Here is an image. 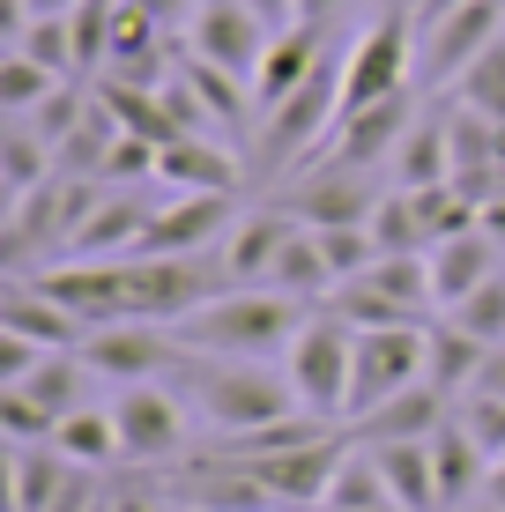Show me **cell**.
<instances>
[{
  "instance_id": "obj_1",
  "label": "cell",
  "mask_w": 505,
  "mask_h": 512,
  "mask_svg": "<svg viewBox=\"0 0 505 512\" xmlns=\"http://www.w3.org/2000/svg\"><path fill=\"white\" fill-rule=\"evenodd\" d=\"M171 386L186 394V409H194L216 438H246V431H268V423H283L298 409V386L290 372H275V364H253V357H194L186 349Z\"/></svg>"
},
{
  "instance_id": "obj_2",
  "label": "cell",
  "mask_w": 505,
  "mask_h": 512,
  "mask_svg": "<svg viewBox=\"0 0 505 512\" xmlns=\"http://www.w3.org/2000/svg\"><path fill=\"white\" fill-rule=\"evenodd\" d=\"M305 320H312L305 297H283V290H223L216 305L186 312L171 334H179L194 357H253V364H268V357H283V349L298 342Z\"/></svg>"
},
{
  "instance_id": "obj_3",
  "label": "cell",
  "mask_w": 505,
  "mask_h": 512,
  "mask_svg": "<svg viewBox=\"0 0 505 512\" xmlns=\"http://www.w3.org/2000/svg\"><path fill=\"white\" fill-rule=\"evenodd\" d=\"M283 372L298 386V409L350 423V372H357V327L335 305H312V320L298 327V342L283 349Z\"/></svg>"
},
{
  "instance_id": "obj_4",
  "label": "cell",
  "mask_w": 505,
  "mask_h": 512,
  "mask_svg": "<svg viewBox=\"0 0 505 512\" xmlns=\"http://www.w3.org/2000/svg\"><path fill=\"white\" fill-rule=\"evenodd\" d=\"M416 30H424V23H409L402 0L379 8L372 23L357 30L350 52H342V112H364V104H387V97L409 90V75H416Z\"/></svg>"
},
{
  "instance_id": "obj_5",
  "label": "cell",
  "mask_w": 505,
  "mask_h": 512,
  "mask_svg": "<svg viewBox=\"0 0 505 512\" xmlns=\"http://www.w3.org/2000/svg\"><path fill=\"white\" fill-rule=\"evenodd\" d=\"M505 38V0H461L446 15H424V45H416V82L424 90H454L468 67Z\"/></svg>"
},
{
  "instance_id": "obj_6",
  "label": "cell",
  "mask_w": 505,
  "mask_h": 512,
  "mask_svg": "<svg viewBox=\"0 0 505 512\" xmlns=\"http://www.w3.org/2000/svg\"><path fill=\"white\" fill-rule=\"evenodd\" d=\"M424 364H431V327H372L357 334V372H350V423L387 409L394 394L424 386Z\"/></svg>"
},
{
  "instance_id": "obj_7",
  "label": "cell",
  "mask_w": 505,
  "mask_h": 512,
  "mask_svg": "<svg viewBox=\"0 0 505 512\" xmlns=\"http://www.w3.org/2000/svg\"><path fill=\"white\" fill-rule=\"evenodd\" d=\"M112 416H119V446H127L134 468H171V453L186 461V394L164 379L149 386H119L112 394Z\"/></svg>"
},
{
  "instance_id": "obj_8",
  "label": "cell",
  "mask_w": 505,
  "mask_h": 512,
  "mask_svg": "<svg viewBox=\"0 0 505 512\" xmlns=\"http://www.w3.org/2000/svg\"><path fill=\"white\" fill-rule=\"evenodd\" d=\"M179 357H186V342L171 327H156V320H119V327H97L90 342H82V364H90L97 379H112V386L171 379Z\"/></svg>"
},
{
  "instance_id": "obj_9",
  "label": "cell",
  "mask_w": 505,
  "mask_h": 512,
  "mask_svg": "<svg viewBox=\"0 0 505 512\" xmlns=\"http://www.w3.org/2000/svg\"><path fill=\"white\" fill-rule=\"evenodd\" d=\"M275 201H283L298 223L327 231V223H372L387 193H372V171H350V164H305L298 179L275 186Z\"/></svg>"
},
{
  "instance_id": "obj_10",
  "label": "cell",
  "mask_w": 505,
  "mask_h": 512,
  "mask_svg": "<svg viewBox=\"0 0 505 512\" xmlns=\"http://www.w3.org/2000/svg\"><path fill=\"white\" fill-rule=\"evenodd\" d=\"M275 45V30L260 23V15L246 8V0H201L194 23H186V52L208 67H231V75H260V52Z\"/></svg>"
},
{
  "instance_id": "obj_11",
  "label": "cell",
  "mask_w": 505,
  "mask_h": 512,
  "mask_svg": "<svg viewBox=\"0 0 505 512\" xmlns=\"http://www.w3.org/2000/svg\"><path fill=\"white\" fill-rule=\"evenodd\" d=\"M409 127H416V104H409V90H402V97H387V104H364V112H342V119H335V134L320 141V156H312V164L379 171L387 156H402Z\"/></svg>"
},
{
  "instance_id": "obj_12",
  "label": "cell",
  "mask_w": 505,
  "mask_h": 512,
  "mask_svg": "<svg viewBox=\"0 0 505 512\" xmlns=\"http://www.w3.org/2000/svg\"><path fill=\"white\" fill-rule=\"evenodd\" d=\"M238 216H246L238 193H171V201L149 216L142 253H216Z\"/></svg>"
},
{
  "instance_id": "obj_13",
  "label": "cell",
  "mask_w": 505,
  "mask_h": 512,
  "mask_svg": "<svg viewBox=\"0 0 505 512\" xmlns=\"http://www.w3.org/2000/svg\"><path fill=\"white\" fill-rule=\"evenodd\" d=\"M290 231H298V216H290L283 201H260L246 208V216L231 223V238L216 245V260H223V275H231V290H260L275 268V253L290 245Z\"/></svg>"
},
{
  "instance_id": "obj_14",
  "label": "cell",
  "mask_w": 505,
  "mask_h": 512,
  "mask_svg": "<svg viewBox=\"0 0 505 512\" xmlns=\"http://www.w3.org/2000/svg\"><path fill=\"white\" fill-rule=\"evenodd\" d=\"M327 60H335L327 23H290V30H275V45L260 52V75H253V104H260V112H268V104H283L290 90H305Z\"/></svg>"
},
{
  "instance_id": "obj_15",
  "label": "cell",
  "mask_w": 505,
  "mask_h": 512,
  "mask_svg": "<svg viewBox=\"0 0 505 512\" xmlns=\"http://www.w3.org/2000/svg\"><path fill=\"white\" fill-rule=\"evenodd\" d=\"M149 216H156V208L134 186H104L97 208H90V223H82L75 245H67V260H134V253H142Z\"/></svg>"
},
{
  "instance_id": "obj_16",
  "label": "cell",
  "mask_w": 505,
  "mask_h": 512,
  "mask_svg": "<svg viewBox=\"0 0 505 512\" xmlns=\"http://www.w3.org/2000/svg\"><path fill=\"white\" fill-rule=\"evenodd\" d=\"M0 334H23V342H38V349H82V342H90V327H82L45 282H30V275L8 282V297H0Z\"/></svg>"
},
{
  "instance_id": "obj_17",
  "label": "cell",
  "mask_w": 505,
  "mask_h": 512,
  "mask_svg": "<svg viewBox=\"0 0 505 512\" xmlns=\"http://www.w3.org/2000/svg\"><path fill=\"white\" fill-rule=\"evenodd\" d=\"M156 179H164L171 193H238L246 186V164H238L223 141L208 134H179L156 149Z\"/></svg>"
},
{
  "instance_id": "obj_18",
  "label": "cell",
  "mask_w": 505,
  "mask_h": 512,
  "mask_svg": "<svg viewBox=\"0 0 505 512\" xmlns=\"http://www.w3.org/2000/svg\"><path fill=\"white\" fill-rule=\"evenodd\" d=\"M454 416V394H439V386H409V394H394L387 409H372V416H357L350 431H357V446H409V438H439V423Z\"/></svg>"
},
{
  "instance_id": "obj_19",
  "label": "cell",
  "mask_w": 505,
  "mask_h": 512,
  "mask_svg": "<svg viewBox=\"0 0 505 512\" xmlns=\"http://www.w3.org/2000/svg\"><path fill=\"white\" fill-rule=\"evenodd\" d=\"M505 268V245L483 231H461V238H446V245H431V290H439V312H454L468 290H483Z\"/></svg>"
},
{
  "instance_id": "obj_20",
  "label": "cell",
  "mask_w": 505,
  "mask_h": 512,
  "mask_svg": "<svg viewBox=\"0 0 505 512\" xmlns=\"http://www.w3.org/2000/svg\"><path fill=\"white\" fill-rule=\"evenodd\" d=\"M431 468H439V505H446V512L476 505V498H483V483H491V453L468 438V423H461V416H446V423H439V438H431Z\"/></svg>"
},
{
  "instance_id": "obj_21",
  "label": "cell",
  "mask_w": 505,
  "mask_h": 512,
  "mask_svg": "<svg viewBox=\"0 0 505 512\" xmlns=\"http://www.w3.org/2000/svg\"><path fill=\"white\" fill-rule=\"evenodd\" d=\"M67 475H75V461H67L60 446H8V512H52V498L67 490Z\"/></svg>"
},
{
  "instance_id": "obj_22",
  "label": "cell",
  "mask_w": 505,
  "mask_h": 512,
  "mask_svg": "<svg viewBox=\"0 0 505 512\" xmlns=\"http://www.w3.org/2000/svg\"><path fill=\"white\" fill-rule=\"evenodd\" d=\"M260 290H283V297H305V305H327L335 297V268H327V253H320V231H290V245L275 253V268Z\"/></svg>"
},
{
  "instance_id": "obj_23",
  "label": "cell",
  "mask_w": 505,
  "mask_h": 512,
  "mask_svg": "<svg viewBox=\"0 0 505 512\" xmlns=\"http://www.w3.org/2000/svg\"><path fill=\"white\" fill-rule=\"evenodd\" d=\"M52 446H60L75 468H112V461H127V446H119V416H112V401H82L75 416H60Z\"/></svg>"
},
{
  "instance_id": "obj_24",
  "label": "cell",
  "mask_w": 505,
  "mask_h": 512,
  "mask_svg": "<svg viewBox=\"0 0 505 512\" xmlns=\"http://www.w3.org/2000/svg\"><path fill=\"white\" fill-rule=\"evenodd\" d=\"M446 179H454V119L431 112L409 127L402 156H394V186H446Z\"/></svg>"
},
{
  "instance_id": "obj_25",
  "label": "cell",
  "mask_w": 505,
  "mask_h": 512,
  "mask_svg": "<svg viewBox=\"0 0 505 512\" xmlns=\"http://www.w3.org/2000/svg\"><path fill=\"white\" fill-rule=\"evenodd\" d=\"M379 475H387L394 505L402 512H446L439 505V468H431V438H409V446H372Z\"/></svg>"
},
{
  "instance_id": "obj_26",
  "label": "cell",
  "mask_w": 505,
  "mask_h": 512,
  "mask_svg": "<svg viewBox=\"0 0 505 512\" xmlns=\"http://www.w3.org/2000/svg\"><path fill=\"white\" fill-rule=\"evenodd\" d=\"M52 171H60L52 141L30 127V119H8V134H0V201H23V193L45 186Z\"/></svg>"
},
{
  "instance_id": "obj_27",
  "label": "cell",
  "mask_w": 505,
  "mask_h": 512,
  "mask_svg": "<svg viewBox=\"0 0 505 512\" xmlns=\"http://www.w3.org/2000/svg\"><path fill=\"white\" fill-rule=\"evenodd\" d=\"M498 342H476V334L468 327H454V320H439L431 327V364H424V379L439 386V394H468V386H476V372H483V357H491Z\"/></svg>"
},
{
  "instance_id": "obj_28",
  "label": "cell",
  "mask_w": 505,
  "mask_h": 512,
  "mask_svg": "<svg viewBox=\"0 0 505 512\" xmlns=\"http://www.w3.org/2000/svg\"><path fill=\"white\" fill-rule=\"evenodd\" d=\"M8 52L52 67V75H82V60H75V23H67V15H23V23H8Z\"/></svg>"
},
{
  "instance_id": "obj_29",
  "label": "cell",
  "mask_w": 505,
  "mask_h": 512,
  "mask_svg": "<svg viewBox=\"0 0 505 512\" xmlns=\"http://www.w3.org/2000/svg\"><path fill=\"white\" fill-rule=\"evenodd\" d=\"M387 505H394V490H387V475H379V453L350 446V461H342V475H335V490H327L320 512H387Z\"/></svg>"
},
{
  "instance_id": "obj_30",
  "label": "cell",
  "mask_w": 505,
  "mask_h": 512,
  "mask_svg": "<svg viewBox=\"0 0 505 512\" xmlns=\"http://www.w3.org/2000/svg\"><path fill=\"white\" fill-rule=\"evenodd\" d=\"M60 82H67V75H52V67L23 60V52H8V60H0V112H8V119H30L52 90H60Z\"/></svg>"
},
{
  "instance_id": "obj_31",
  "label": "cell",
  "mask_w": 505,
  "mask_h": 512,
  "mask_svg": "<svg viewBox=\"0 0 505 512\" xmlns=\"http://www.w3.org/2000/svg\"><path fill=\"white\" fill-rule=\"evenodd\" d=\"M454 104H461V112H483V119H505V38L454 82Z\"/></svg>"
},
{
  "instance_id": "obj_32",
  "label": "cell",
  "mask_w": 505,
  "mask_h": 512,
  "mask_svg": "<svg viewBox=\"0 0 505 512\" xmlns=\"http://www.w3.org/2000/svg\"><path fill=\"white\" fill-rule=\"evenodd\" d=\"M305 231H312V223H305ZM320 253H327V268H335V282H350V275H364L379 260V238H372V223H327Z\"/></svg>"
},
{
  "instance_id": "obj_33",
  "label": "cell",
  "mask_w": 505,
  "mask_h": 512,
  "mask_svg": "<svg viewBox=\"0 0 505 512\" xmlns=\"http://www.w3.org/2000/svg\"><path fill=\"white\" fill-rule=\"evenodd\" d=\"M112 15H119V0H82L67 23H75V60H82V75H104V60H112Z\"/></svg>"
},
{
  "instance_id": "obj_34",
  "label": "cell",
  "mask_w": 505,
  "mask_h": 512,
  "mask_svg": "<svg viewBox=\"0 0 505 512\" xmlns=\"http://www.w3.org/2000/svg\"><path fill=\"white\" fill-rule=\"evenodd\" d=\"M446 320H454V327H468L476 342H505V268H498L491 282H483V290H468L461 305L446 312Z\"/></svg>"
},
{
  "instance_id": "obj_35",
  "label": "cell",
  "mask_w": 505,
  "mask_h": 512,
  "mask_svg": "<svg viewBox=\"0 0 505 512\" xmlns=\"http://www.w3.org/2000/svg\"><path fill=\"white\" fill-rule=\"evenodd\" d=\"M454 416L468 423V438H476L491 461H505V401H491V394H468V401H454Z\"/></svg>"
},
{
  "instance_id": "obj_36",
  "label": "cell",
  "mask_w": 505,
  "mask_h": 512,
  "mask_svg": "<svg viewBox=\"0 0 505 512\" xmlns=\"http://www.w3.org/2000/svg\"><path fill=\"white\" fill-rule=\"evenodd\" d=\"M112 512H186V505L171 498L164 483H119L112 490Z\"/></svg>"
},
{
  "instance_id": "obj_37",
  "label": "cell",
  "mask_w": 505,
  "mask_h": 512,
  "mask_svg": "<svg viewBox=\"0 0 505 512\" xmlns=\"http://www.w3.org/2000/svg\"><path fill=\"white\" fill-rule=\"evenodd\" d=\"M97 498H104L97 468H75V475H67V490H60V498H52V512H90Z\"/></svg>"
},
{
  "instance_id": "obj_38",
  "label": "cell",
  "mask_w": 505,
  "mask_h": 512,
  "mask_svg": "<svg viewBox=\"0 0 505 512\" xmlns=\"http://www.w3.org/2000/svg\"><path fill=\"white\" fill-rule=\"evenodd\" d=\"M246 8H253L268 30H290V23H298V0H246Z\"/></svg>"
},
{
  "instance_id": "obj_39",
  "label": "cell",
  "mask_w": 505,
  "mask_h": 512,
  "mask_svg": "<svg viewBox=\"0 0 505 512\" xmlns=\"http://www.w3.org/2000/svg\"><path fill=\"white\" fill-rule=\"evenodd\" d=\"M82 0H8V23H23V15H75Z\"/></svg>"
},
{
  "instance_id": "obj_40",
  "label": "cell",
  "mask_w": 505,
  "mask_h": 512,
  "mask_svg": "<svg viewBox=\"0 0 505 512\" xmlns=\"http://www.w3.org/2000/svg\"><path fill=\"white\" fill-rule=\"evenodd\" d=\"M342 0H298V23H335Z\"/></svg>"
},
{
  "instance_id": "obj_41",
  "label": "cell",
  "mask_w": 505,
  "mask_h": 512,
  "mask_svg": "<svg viewBox=\"0 0 505 512\" xmlns=\"http://www.w3.org/2000/svg\"><path fill=\"white\" fill-rule=\"evenodd\" d=\"M134 8H149V15H156V23H164V30H171V23H179V15H186V0H134Z\"/></svg>"
},
{
  "instance_id": "obj_42",
  "label": "cell",
  "mask_w": 505,
  "mask_h": 512,
  "mask_svg": "<svg viewBox=\"0 0 505 512\" xmlns=\"http://www.w3.org/2000/svg\"><path fill=\"white\" fill-rule=\"evenodd\" d=\"M483 231H491V238L505 245V201H491V208H483Z\"/></svg>"
},
{
  "instance_id": "obj_43",
  "label": "cell",
  "mask_w": 505,
  "mask_h": 512,
  "mask_svg": "<svg viewBox=\"0 0 505 512\" xmlns=\"http://www.w3.org/2000/svg\"><path fill=\"white\" fill-rule=\"evenodd\" d=\"M446 8H461V0H416V23H424V15H446Z\"/></svg>"
},
{
  "instance_id": "obj_44",
  "label": "cell",
  "mask_w": 505,
  "mask_h": 512,
  "mask_svg": "<svg viewBox=\"0 0 505 512\" xmlns=\"http://www.w3.org/2000/svg\"><path fill=\"white\" fill-rule=\"evenodd\" d=\"M90 512H112V490H104V498H97V505H90Z\"/></svg>"
},
{
  "instance_id": "obj_45",
  "label": "cell",
  "mask_w": 505,
  "mask_h": 512,
  "mask_svg": "<svg viewBox=\"0 0 505 512\" xmlns=\"http://www.w3.org/2000/svg\"><path fill=\"white\" fill-rule=\"evenodd\" d=\"M387 512H402V505H387Z\"/></svg>"
}]
</instances>
